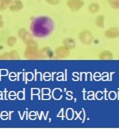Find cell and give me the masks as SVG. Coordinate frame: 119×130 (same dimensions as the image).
Masks as SVG:
<instances>
[{
	"instance_id": "cell-4",
	"label": "cell",
	"mask_w": 119,
	"mask_h": 130,
	"mask_svg": "<svg viewBox=\"0 0 119 130\" xmlns=\"http://www.w3.org/2000/svg\"><path fill=\"white\" fill-rule=\"evenodd\" d=\"M24 58L26 59H41V53L39 49L26 48L24 50Z\"/></svg>"
},
{
	"instance_id": "cell-18",
	"label": "cell",
	"mask_w": 119,
	"mask_h": 130,
	"mask_svg": "<svg viewBox=\"0 0 119 130\" xmlns=\"http://www.w3.org/2000/svg\"><path fill=\"white\" fill-rule=\"evenodd\" d=\"M108 4L113 9H119V0H107Z\"/></svg>"
},
{
	"instance_id": "cell-14",
	"label": "cell",
	"mask_w": 119,
	"mask_h": 130,
	"mask_svg": "<svg viewBox=\"0 0 119 130\" xmlns=\"http://www.w3.org/2000/svg\"><path fill=\"white\" fill-rule=\"evenodd\" d=\"M100 10V4L97 3V2H92L88 5V11L92 14H96L98 13Z\"/></svg>"
},
{
	"instance_id": "cell-19",
	"label": "cell",
	"mask_w": 119,
	"mask_h": 130,
	"mask_svg": "<svg viewBox=\"0 0 119 130\" xmlns=\"http://www.w3.org/2000/svg\"><path fill=\"white\" fill-rule=\"evenodd\" d=\"M45 1H46V3H48L49 5H53V6L58 5V4L60 3V0H45Z\"/></svg>"
},
{
	"instance_id": "cell-16",
	"label": "cell",
	"mask_w": 119,
	"mask_h": 130,
	"mask_svg": "<svg viewBox=\"0 0 119 130\" xmlns=\"http://www.w3.org/2000/svg\"><path fill=\"white\" fill-rule=\"evenodd\" d=\"M17 42V37L16 36H9L6 39V44L8 47H13Z\"/></svg>"
},
{
	"instance_id": "cell-8",
	"label": "cell",
	"mask_w": 119,
	"mask_h": 130,
	"mask_svg": "<svg viewBox=\"0 0 119 130\" xmlns=\"http://www.w3.org/2000/svg\"><path fill=\"white\" fill-rule=\"evenodd\" d=\"M23 2L21 0H13L12 3L9 5L8 9L12 12H19L23 9Z\"/></svg>"
},
{
	"instance_id": "cell-2",
	"label": "cell",
	"mask_w": 119,
	"mask_h": 130,
	"mask_svg": "<svg viewBox=\"0 0 119 130\" xmlns=\"http://www.w3.org/2000/svg\"><path fill=\"white\" fill-rule=\"evenodd\" d=\"M78 39L79 41L84 44V45H90L93 42V35L92 33L88 30H82L81 32H79L78 34Z\"/></svg>"
},
{
	"instance_id": "cell-1",
	"label": "cell",
	"mask_w": 119,
	"mask_h": 130,
	"mask_svg": "<svg viewBox=\"0 0 119 130\" xmlns=\"http://www.w3.org/2000/svg\"><path fill=\"white\" fill-rule=\"evenodd\" d=\"M55 28L53 19L48 16H37L30 23V31L36 38H44L52 34Z\"/></svg>"
},
{
	"instance_id": "cell-5",
	"label": "cell",
	"mask_w": 119,
	"mask_h": 130,
	"mask_svg": "<svg viewBox=\"0 0 119 130\" xmlns=\"http://www.w3.org/2000/svg\"><path fill=\"white\" fill-rule=\"evenodd\" d=\"M66 4L71 11L76 12V11H79L84 6V1L83 0H67Z\"/></svg>"
},
{
	"instance_id": "cell-15",
	"label": "cell",
	"mask_w": 119,
	"mask_h": 130,
	"mask_svg": "<svg viewBox=\"0 0 119 130\" xmlns=\"http://www.w3.org/2000/svg\"><path fill=\"white\" fill-rule=\"evenodd\" d=\"M12 1L13 0H0V10L1 11L6 10L9 7V5L12 3Z\"/></svg>"
},
{
	"instance_id": "cell-7",
	"label": "cell",
	"mask_w": 119,
	"mask_h": 130,
	"mask_svg": "<svg viewBox=\"0 0 119 130\" xmlns=\"http://www.w3.org/2000/svg\"><path fill=\"white\" fill-rule=\"evenodd\" d=\"M104 36H105L107 39H116V38H118L119 28L118 27H115V26H112V27L107 28V29L104 31Z\"/></svg>"
},
{
	"instance_id": "cell-22",
	"label": "cell",
	"mask_w": 119,
	"mask_h": 130,
	"mask_svg": "<svg viewBox=\"0 0 119 130\" xmlns=\"http://www.w3.org/2000/svg\"><path fill=\"white\" fill-rule=\"evenodd\" d=\"M118 14H119V9H118Z\"/></svg>"
},
{
	"instance_id": "cell-6",
	"label": "cell",
	"mask_w": 119,
	"mask_h": 130,
	"mask_svg": "<svg viewBox=\"0 0 119 130\" xmlns=\"http://www.w3.org/2000/svg\"><path fill=\"white\" fill-rule=\"evenodd\" d=\"M17 36L24 42V43H27L28 41H30L31 39H33V34L29 31H27L26 28H20L18 29L17 31Z\"/></svg>"
},
{
	"instance_id": "cell-12",
	"label": "cell",
	"mask_w": 119,
	"mask_h": 130,
	"mask_svg": "<svg viewBox=\"0 0 119 130\" xmlns=\"http://www.w3.org/2000/svg\"><path fill=\"white\" fill-rule=\"evenodd\" d=\"M62 44H63L65 47H67L68 49H70V50H72V49H74L76 47V41H75V39H73L72 37L64 38L63 41H62Z\"/></svg>"
},
{
	"instance_id": "cell-17",
	"label": "cell",
	"mask_w": 119,
	"mask_h": 130,
	"mask_svg": "<svg viewBox=\"0 0 119 130\" xmlns=\"http://www.w3.org/2000/svg\"><path fill=\"white\" fill-rule=\"evenodd\" d=\"M26 45V48H30V49H39V45L38 43L34 40V39H31L30 41H28L27 43H25Z\"/></svg>"
},
{
	"instance_id": "cell-20",
	"label": "cell",
	"mask_w": 119,
	"mask_h": 130,
	"mask_svg": "<svg viewBox=\"0 0 119 130\" xmlns=\"http://www.w3.org/2000/svg\"><path fill=\"white\" fill-rule=\"evenodd\" d=\"M3 26H4V21H3L2 15H0V28H2Z\"/></svg>"
},
{
	"instance_id": "cell-11",
	"label": "cell",
	"mask_w": 119,
	"mask_h": 130,
	"mask_svg": "<svg viewBox=\"0 0 119 130\" xmlns=\"http://www.w3.org/2000/svg\"><path fill=\"white\" fill-rule=\"evenodd\" d=\"M113 58H114V55L110 50H103L98 55V59L100 60H112Z\"/></svg>"
},
{
	"instance_id": "cell-3",
	"label": "cell",
	"mask_w": 119,
	"mask_h": 130,
	"mask_svg": "<svg viewBox=\"0 0 119 130\" xmlns=\"http://www.w3.org/2000/svg\"><path fill=\"white\" fill-rule=\"evenodd\" d=\"M69 55H70V49L65 47L64 45L58 46L54 50V58L56 59H64L67 58Z\"/></svg>"
},
{
	"instance_id": "cell-21",
	"label": "cell",
	"mask_w": 119,
	"mask_h": 130,
	"mask_svg": "<svg viewBox=\"0 0 119 130\" xmlns=\"http://www.w3.org/2000/svg\"><path fill=\"white\" fill-rule=\"evenodd\" d=\"M36 1H41V0H36Z\"/></svg>"
},
{
	"instance_id": "cell-9",
	"label": "cell",
	"mask_w": 119,
	"mask_h": 130,
	"mask_svg": "<svg viewBox=\"0 0 119 130\" xmlns=\"http://www.w3.org/2000/svg\"><path fill=\"white\" fill-rule=\"evenodd\" d=\"M40 53H41V58L43 59H52L54 58V51L50 47H43L40 49Z\"/></svg>"
},
{
	"instance_id": "cell-10",
	"label": "cell",
	"mask_w": 119,
	"mask_h": 130,
	"mask_svg": "<svg viewBox=\"0 0 119 130\" xmlns=\"http://www.w3.org/2000/svg\"><path fill=\"white\" fill-rule=\"evenodd\" d=\"M0 59H20V56L16 50H11V51L1 54Z\"/></svg>"
},
{
	"instance_id": "cell-13",
	"label": "cell",
	"mask_w": 119,
	"mask_h": 130,
	"mask_svg": "<svg viewBox=\"0 0 119 130\" xmlns=\"http://www.w3.org/2000/svg\"><path fill=\"white\" fill-rule=\"evenodd\" d=\"M94 23H95V26L97 28H100V29L104 28V26H105V16L104 15L96 16L95 20H94Z\"/></svg>"
}]
</instances>
